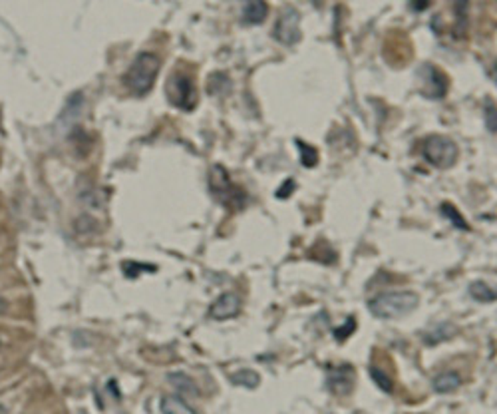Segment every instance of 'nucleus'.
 Instances as JSON below:
<instances>
[{
    "label": "nucleus",
    "instance_id": "0eeeda50",
    "mask_svg": "<svg viewBox=\"0 0 497 414\" xmlns=\"http://www.w3.org/2000/svg\"><path fill=\"white\" fill-rule=\"evenodd\" d=\"M418 78L422 82V94L432 100H440L448 92V78L434 64H424L418 70Z\"/></svg>",
    "mask_w": 497,
    "mask_h": 414
},
{
    "label": "nucleus",
    "instance_id": "1a4fd4ad",
    "mask_svg": "<svg viewBox=\"0 0 497 414\" xmlns=\"http://www.w3.org/2000/svg\"><path fill=\"white\" fill-rule=\"evenodd\" d=\"M328 389L330 392L339 394V396H344L352 391L354 387V370H352L348 365H342V367H334V370H330L328 375Z\"/></svg>",
    "mask_w": 497,
    "mask_h": 414
},
{
    "label": "nucleus",
    "instance_id": "f03ea898",
    "mask_svg": "<svg viewBox=\"0 0 497 414\" xmlns=\"http://www.w3.org/2000/svg\"><path fill=\"white\" fill-rule=\"evenodd\" d=\"M159 70H161V60H159L158 54L141 52V54H137L136 60L132 62V66L125 72V86L130 88V92H134L136 96H146L158 80Z\"/></svg>",
    "mask_w": 497,
    "mask_h": 414
},
{
    "label": "nucleus",
    "instance_id": "ddd939ff",
    "mask_svg": "<svg viewBox=\"0 0 497 414\" xmlns=\"http://www.w3.org/2000/svg\"><path fill=\"white\" fill-rule=\"evenodd\" d=\"M159 408H161V414H197L180 396H163L159 403Z\"/></svg>",
    "mask_w": 497,
    "mask_h": 414
},
{
    "label": "nucleus",
    "instance_id": "f3484780",
    "mask_svg": "<svg viewBox=\"0 0 497 414\" xmlns=\"http://www.w3.org/2000/svg\"><path fill=\"white\" fill-rule=\"evenodd\" d=\"M441 215L450 219L453 223V227H458V230H470L467 223H465V219L458 213V209H455L452 203H441Z\"/></svg>",
    "mask_w": 497,
    "mask_h": 414
},
{
    "label": "nucleus",
    "instance_id": "20e7f679",
    "mask_svg": "<svg viewBox=\"0 0 497 414\" xmlns=\"http://www.w3.org/2000/svg\"><path fill=\"white\" fill-rule=\"evenodd\" d=\"M209 185H211V192L215 197H219L221 203L233 207H241L245 201V194L239 189L237 185L231 182L229 173L225 168L221 165H213L211 170V177H209Z\"/></svg>",
    "mask_w": 497,
    "mask_h": 414
},
{
    "label": "nucleus",
    "instance_id": "9b49d317",
    "mask_svg": "<svg viewBox=\"0 0 497 414\" xmlns=\"http://www.w3.org/2000/svg\"><path fill=\"white\" fill-rule=\"evenodd\" d=\"M434 391L438 394H450V392L458 391L462 387V377L455 372V370H448V372H441L438 375L434 382H432Z\"/></svg>",
    "mask_w": 497,
    "mask_h": 414
},
{
    "label": "nucleus",
    "instance_id": "4468645a",
    "mask_svg": "<svg viewBox=\"0 0 497 414\" xmlns=\"http://www.w3.org/2000/svg\"><path fill=\"white\" fill-rule=\"evenodd\" d=\"M231 382L237 384V387H245V389H257L260 382V377L255 372V370H249V368H243L239 372H233L231 375Z\"/></svg>",
    "mask_w": 497,
    "mask_h": 414
},
{
    "label": "nucleus",
    "instance_id": "a211bd4d",
    "mask_svg": "<svg viewBox=\"0 0 497 414\" xmlns=\"http://www.w3.org/2000/svg\"><path fill=\"white\" fill-rule=\"evenodd\" d=\"M370 377H372V380L376 382V387H378V389H382L384 392L394 391V382H392V379H390L386 372H382L380 368L370 367Z\"/></svg>",
    "mask_w": 497,
    "mask_h": 414
},
{
    "label": "nucleus",
    "instance_id": "6e6552de",
    "mask_svg": "<svg viewBox=\"0 0 497 414\" xmlns=\"http://www.w3.org/2000/svg\"><path fill=\"white\" fill-rule=\"evenodd\" d=\"M241 310V299L235 293H223L211 303L209 307V317L215 321H225V319H233L235 315H239Z\"/></svg>",
    "mask_w": 497,
    "mask_h": 414
},
{
    "label": "nucleus",
    "instance_id": "7ed1b4c3",
    "mask_svg": "<svg viewBox=\"0 0 497 414\" xmlns=\"http://www.w3.org/2000/svg\"><path fill=\"white\" fill-rule=\"evenodd\" d=\"M458 153H460V150H458L455 142L446 138V136H440V134L428 136L422 144L424 160L432 163L434 168H440V170L452 168L455 160H458Z\"/></svg>",
    "mask_w": 497,
    "mask_h": 414
},
{
    "label": "nucleus",
    "instance_id": "393cba45",
    "mask_svg": "<svg viewBox=\"0 0 497 414\" xmlns=\"http://www.w3.org/2000/svg\"><path fill=\"white\" fill-rule=\"evenodd\" d=\"M82 414H86V413H82Z\"/></svg>",
    "mask_w": 497,
    "mask_h": 414
},
{
    "label": "nucleus",
    "instance_id": "39448f33",
    "mask_svg": "<svg viewBox=\"0 0 497 414\" xmlns=\"http://www.w3.org/2000/svg\"><path fill=\"white\" fill-rule=\"evenodd\" d=\"M168 98L175 108L181 110H193L197 104V92L193 80L187 74H171L170 82H168Z\"/></svg>",
    "mask_w": 497,
    "mask_h": 414
},
{
    "label": "nucleus",
    "instance_id": "b1692460",
    "mask_svg": "<svg viewBox=\"0 0 497 414\" xmlns=\"http://www.w3.org/2000/svg\"><path fill=\"white\" fill-rule=\"evenodd\" d=\"M0 346H2V343H0Z\"/></svg>",
    "mask_w": 497,
    "mask_h": 414
},
{
    "label": "nucleus",
    "instance_id": "6ab92c4d",
    "mask_svg": "<svg viewBox=\"0 0 497 414\" xmlns=\"http://www.w3.org/2000/svg\"><path fill=\"white\" fill-rule=\"evenodd\" d=\"M354 329H356V321H354V317H348L342 327L334 329V337H336L339 341H344L346 337H351V334L354 333Z\"/></svg>",
    "mask_w": 497,
    "mask_h": 414
},
{
    "label": "nucleus",
    "instance_id": "f8f14e48",
    "mask_svg": "<svg viewBox=\"0 0 497 414\" xmlns=\"http://www.w3.org/2000/svg\"><path fill=\"white\" fill-rule=\"evenodd\" d=\"M168 380L170 384L181 394H187V396H199V387L195 384V380L191 377H187L185 372H170L168 375Z\"/></svg>",
    "mask_w": 497,
    "mask_h": 414
},
{
    "label": "nucleus",
    "instance_id": "5701e85b",
    "mask_svg": "<svg viewBox=\"0 0 497 414\" xmlns=\"http://www.w3.org/2000/svg\"><path fill=\"white\" fill-rule=\"evenodd\" d=\"M0 414H6V408H4L2 404H0Z\"/></svg>",
    "mask_w": 497,
    "mask_h": 414
},
{
    "label": "nucleus",
    "instance_id": "423d86ee",
    "mask_svg": "<svg viewBox=\"0 0 497 414\" xmlns=\"http://www.w3.org/2000/svg\"><path fill=\"white\" fill-rule=\"evenodd\" d=\"M301 14L294 6H284L279 18H277V24H275V30H272V36L284 44V46H294L298 40H301Z\"/></svg>",
    "mask_w": 497,
    "mask_h": 414
},
{
    "label": "nucleus",
    "instance_id": "412c9836",
    "mask_svg": "<svg viewBox=\"0 0 497 414\" xmlns=\"http://www.w3.org/2000/svg\"><path fill=\"white\" fill-rule=\"evenodd\" d=\"M486 126H487V132L496 134L497 122H496V106H493V104H487V108H486Z\"/></svg>",
    "mask_w": 497,
    "mask_h": 414
},
{
    "label": "nucleus",
    "instance_id": "4be33fe9",
    "mask_svg": "<svg viewBox=\"0 0 497 414\" xmlns=\"http://www.w3.org/2000/svg\"><path fill=\"white\" fill-rule=\"evenodd\" d=\"M6 309H8V303L0 297V315H4V313H6Z\"/></svg>",
    "mask_w": 497,
    "mask_h": 414
},
{
    "label": "nucleus",
    "instance_id": "9d476101",
    "mask_svg": "<svg viewBox=\"0 0 497 414\" xmlns=\"http://www.w3.org/2000/svg\"><path fill=\"white\" fill-rule=\"evenodd\" d=\"M267 14H269V4L263 0H251L243 4V20L247 24L265 23Z\"/></svg>",
    "mask_w": 497,
    "mask_h": 414
},
{
    "label": "nucleus",
    "instance_id": "dca6fc26",
    "mask_svg": "<svg viewBox=\"0 0 497 414\" xmlns=\"http://www.w3.org/2000/svg\"><path fill=\"white\" fill-rule=\"evenodd\" d=\"M296 148L301 151V163H303V165H306V168H315V165H317L318 151L315 150L313 146H308L306 142L296 139Z\"/></svg>",
    "mask_w": 497,
    "mask_h": 414
},
{
    "label": "nucleus",
    "instance_id": "2eb2a0df",
    "mask_svg": "<svg viewBox=\"0 0 497 414\" xmlns=\"http://www.w3.org/2000/svg\"><path fill=\"white\" fill-rule=\"evenodd\" d=\"M470 295L479 303H496V291L484 281H475L470 285Z\"/></svg>",
    "mask_w": 497,
    "mask_h": 414
},
{
    "label": "nucleus",
    "instance_id": "f257e3e1",
    "mask_svg": "<svg viewBox=\"0 0 497 414\" xmlns=\"http://www.w3.org/2000/svg\"><path fill=\"white\" fill-rule=\"evenodd\" d=\"M420 297L412 291H388L368 301V310L376 319L394 321L410 315L418 307Z\"/></svg>",
    "mask_w": 497,
    "mask_h": 414
},
{
    "label": "nucleus",
    "instance_id": "aec40b11",
    "mask_svg": "<svg viewBox=\"0 0 497 414\" xmlns=\"http://www.w3.org/2000/svg\"><path fill=\"white\" fill-rule=\"evenodd\" d=\"M450 327V325H448ZM446 325H441L440 329H436V331H432V333H428V337H424V343L426 345H436V343H440V341H443V339H448L446 334H441L446 329H448Z\"/></svg>",
    "mask_w": 497,
    "mask_h": 414
}]
</instances>
